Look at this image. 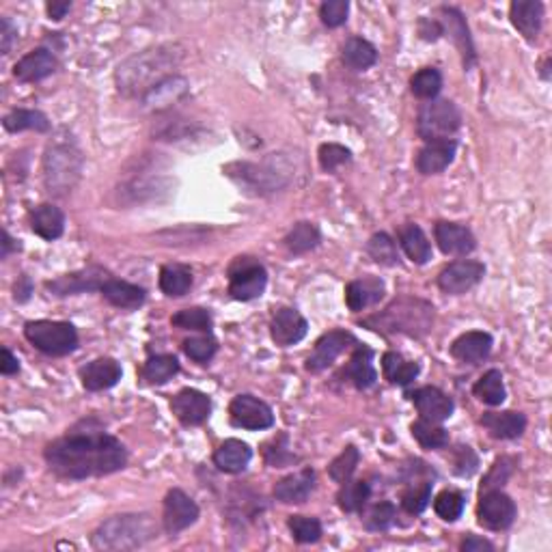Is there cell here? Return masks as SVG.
Here are the masks:
<instances>
[{"instance_id":"6da1fadb","label":"cell","mask_w":552,"mask_h":552,"mask_svg":"<svg viewBox=\"0 0 552 552\" xmlns=\"http://www.w3.org/2000/svg\"><path fill=\"white\" fill-rule=\"evenodd\" d=\"M46 461L63 479L104 477L125 469L127 451L102 427L72 429L46 447Z\"/></svg>"},{"instance_id":"7a4b0ae2","label":"cell","mask_w":552,"mask_h":552,"mask_svg":"<svg viewBox=\"0 0 552 552\" xmlns=\"http://www.w3.org/2000/svg\"><path fill=\"white\" fill-rule=\"evenodd\" d=\"M184 52L182 47L167 44L142 50L138 55L130 56L116 69L115 81L119 93L125 98H138V95H147L156 84L167 81L173 76V69L179 65Z\"/></svg>"},{"instance_id":"3957f363","label":"cell","mask_w":552,"mask_h":552,"mask_svg":"<svg viewBox=\"0 0 552 552\" xmlns=\"http://www.w3.org/2000/svg\"><path fill=\"white\" fill-rule=\"evenodd\" d=\"M363 326L382 334L423 337L434 326V306L421 298H397L384 311L367 317Z\"/></svg>"},{"instance_id":"277c9868","label":"cell","mask_w":552,"mask_h":552,"mask_svg":"<svg viewBox=\"0 0 552 552\" xmlns=\"http://www.w3.org/2000/svg\"><path fill=\"white\" fill-rule=\"evenodd\" d=\"M158 527L150 513H121L99 524L93 533L98 550H134L156 538Z\"/></svg>"},{"instance_id":"5b68a950","label":"cell","mask_w":552,"mask_h":552,"mask_svg":"<svg viewBox=\"0 0 552 552\" xmlns=\"http://www.w3.org/2000/svg\"><path fill=\"white\" fill-rule=\"evenodd\" d=\"M82 173V156L73 142L55 141L44 156V182L50 194L72 193Z\"/></svg>"},{"instance_id":"8992f818","label":"cell","mask_w":552,"mask_h":552,"mask_svg":"<svg viewBox=\"0 0 552 552\" xmlns=\"http://www.w3.org/2000/svg\"><path fill=\"white\" fill-rule=\"evenodd\" d=\"M24 337L47 357H67L78 348V332L69 322H29L24 326Z\"/></svg>"},{"instance_id":"52a82bcc","label":"cell","mask_w":552,"mask_h":552,"mask_svg":"<svg viewBox=\"0 0 552 552\" xmlns=\"http://www.w3.org/2000/svg\"><path fill=\"white\" fill-rule=\"evenodd\" d=\"M231 168H237V173L227 171L231 179L240 182L246 185V188L254 190V193L265 194V193H274V190L283 188L285 184L289 182V171L291 168L283 160H276V153H272V158L262 164H233Z\"/></svg>"},{"instance_id":"ba28073f","label":"cell","mask_w":552,"mask_h":552,"mask_svg":"<svg viewBox=\"0 0 552 552\" xmlns=\"http://www.w3.org/2000/svg\"><path fill=\"white\" fill-rule=\"evenodd\" d=\"M461 125L460 108L449 99H432L418 113L417 132L423 141H443L451 138Z\"/></svg>"},{"instance_id":"9c48e42d","label":"cell","mask_w":552,"mask_h":552,"mask_svg":"<svg viewBox=\"0 0 552 552\" xmlns=\"http://www.w3.org/2000/svg\"><path fill=\"white\" fill-rule=\"evenodd\" d=\"M268 285V272L253 257H237L229 268V294L231 298L248 302L259 298Z\"/></svg>"},{"instance_id":"30bf717a","label":"cell","mask_w":552,"mask_h":552,"mask_svg":"<svg viewBox=\"0 0 552 552\" xmlns=\"http://www.w3.org/2000/svg\"><path fill=\"white\" fill-rule=\"evenodd\" d=\"M108 280V270H104L102 265H87V268L76 270V272H69L58 276L55 280H47L46 289L52 291L58 298H63V296H76L84 294V291H102Z\"/></svg>"},{"instance_id":"8fae6325","label":"cell","mask_w":552,"mask_h":552,"mask_svg":"<svg viewBox=\"0 0 552 552\" xmlns=\"http://www.w3.org/2000/svg\"><path fill=\"white\" fill-rule=\"evenodd\" d=\"M516 503L512 501V496H507L501 490H486V495L481 492L479 507H477V518L479 524H483L490 530H503L509 529L516 520Z\"/></svg>"},{"instance_id":"7c38bea8","label":"cell","mask_w":552,"mask_h":552,"mask_svg":"<svg viewBox=\"0 0 552 552\" xmlns=\"http://www.w3.org/2000/svg\"><path fill=\"white\" fill-rule=\"evenodd\" d=\"M229 417L233 426L251 432L274 426L272 408L254 395H237L229 406Z\"/></svg>"},{"instance_id":"4fadbf2b","label":"cell","mask_w":552,"mask_h":552,"mask_svg":"<svg viewBox=\"0 0 552 552\" xmlns=\"http://www.w3.org/2000/svg\"><path fill=\"white\" fill-rule=\"evenodd\" d=\"M199 520V505L185 495L184 490H168L167 498H164V512H162V524L171 538L179 535L182 530L190 529Z\"/></svg>"},{"instance_id":"5bb4252c","label":"cell","mask_w":552,"mask_h":552,"mask_svg":"<svg viewBox=\"0 0 552 552\" xmlns=\"http://www.w3.org/2000/svg\"><path fill=\"white\" fill-rule=\"evenodd\" d=\"M483 274H486V265L479 262H455L449 263L443 272L438 274V288L444 294L460 296L481 283Z\"/></svg>"},{"instance_id":"9a60e30c","label":"cell","mask_w":552,"mask_h":552,"mask_svg":"<svg viewBox=\"0 0 552 552\" xmlns=\"http://www.w3.org/2000/svg\"><path fill=\"white\" fill-rule=\"evenodd\" d=\"M171 410L185 427L203 426L211 412V400L196 389H184L171 400Z\"/></svg>"},{"instance_id":"2e32d148","label":"cell","mask_w":552,"mask_h":552,"mask_svg":"<svg viewBox=\"0 0 552 552\" xmlns=\"http://www.w3.org/2000/svg\"><path fill=\"white\" fill-rule=\"evenodd\" d=\"M352 343L357 341H354L352 334L345 331H331L322 334V337L317 339L315 348H313L311 357L306 358V371L320 374V371L328 369Z\"/></svg>"},{"instance_id":"e0dca14e","label":"cell","mask_w":552,"mask_h":552,"mask_svg":"<svg viewBox=\"0 0 552 552\" xmlns=\"http://www.w3.org/2000/svg\"><path fill=\"white\" fill-rule=\"evenodd\" d=\"M309 332V323L296 309L283 306L274 313L272 323H270V334H272L274 343L280 348H289V345L300 343Z\"/></svg>"},{"instance_id":"ac0fdd59","label":"cell","mask_w":552,"mask_h":552,"mask_svg":"<svg viewBox=\"0 0 552 552\" xmlns=\"http://www.w3.org/2000/svg\"><path fill=\"white\" fill-rule=\"evenodd\" d=\"M408 397L417 406L421 418H427V421L443 423L453 414V400H451L447 392L436 389V386H421V389L410 392Z\"/></svg>"},{"instance_id":"d6986e66","label":"cell","mask_w":552,"mask_h":552,"mask_svg":"<svg viewBox=\"0 0 552 552\" xmlns=\"http://www.w3.org/2000/svg\"><path fill=\"white\" fill-rule=\"evenodd\" d=\"M56 69V56L47 47H37L29 55L20 58L13 67V76L20 82H39L52 76Z\"/></svg>"},{"instance_id":"ffe728a7","label":"cell","mask_w":552,"mask_h":552,"mask_svg":"<svg viewBox=\"0 0 552 552\" xmlns=\"http://www.w3.org/2000/svg\"><path fill=\"white\" fill-rule=\"evenodd\" d=\"M434 236H436V242L440 246V251L444 254H455V257H461V254H469L475 251L477 242L475 236L469 227L458 225V222H438L436 229H434Z\"/></svg>"},{"instance_id":"44dd1931","label":"cell","mask_w":552,"mask_h":552,"mask_svg":"<svg viewBox=\"0 0 552 552\" xmlns=\"http://www.w3.org/2000/svg\"><path fill=\"white\" fill-rule=\"evenodd\" d=\"M313 490H315V470L302 469L276 483L274 498L280 503H288V505H298V503H305L311 496Z\"/></svg>"},{"instance_id":"7402d4cb","label":"cell","mask_w":552,"mask_h":552,"mask_svg":"<svg viewBox=\"0 0 552 552\" xmlns=\"http://www.w3.org/2000/svg\"><path fill=\"white\" fill-rule=\"evenodd\" d=\"M455 151H458V142L453 138H443V141H432L418 151L417 168L423 175H436L443 173L444 168L453 162Z\"/></svg>"},{"instance_id":"603a6c76","label":"cell","mask_w":552,"mask_h":552,"mask_svg":"<svg viewBox=\"0 0 552 552\" xmlns=\"http://www.w3.org/2000/svg\"><path fill=\"white\" fill-rule=\"evenodd\" d=\"M121 365L116 363L115 358H95L93 363H89L87 367L81 369V380L82 386L87 391H106V389H113L116 382L121 380Z\"/></svg>"},{"instance_id":"cb8c5ba5","label":"cell","mask_w":552,"mask_h":552,"mask_svg":"<svg viewBox=\"0 0 552 552\" xmlns=\"http://www.w3.org/2000/svg\"><path fill=\"white\" fill-rule=\"evenodd\" d=\"M382 298H384V283H382V279H378V276L357 279L352 280V283H348V288H345V302H348V309L354 313L378 305Z\"/></svg>"},{"instance_id":"d4e9b609","label":"cell","mask_w":552,"mask_h":552,"mask_svg":"<svg viewBox=\"0 0 552 552\" xmlns=\"http://www.w3.org/2000/svg\"><path fill=\"white\" fill-rule=\"evenodd\" d=\"M481 426L487 429L492 438L496 440H513L520 438L527 429V417L522 412H486L481 417Z\"/></svg>"},{"instance_id":"484cf974","label":"cell","mask_w":552,"mask_h":552,"mask_svg":"<svg viewBox=\"0 0 552 552\" xmlns=\"http://www.w3.org/2000/svg\"><path fill=\"white\" fill-rule=\"evenodd\" d=\"M492 352V337L487 332L481 331H470L460 334L451 345V357L458 358L460 363H481L483 358H487V354Z\"/></svg>"},{"instance_id":"4316f807","label":"cell","mask_w":552,"mask_h":552,"mask_svg":"<svg viewBox=\"0 0 552 552\" xmlns=\"http://www.w3.org/2000/svg\"><path fill=\"white\" fill-rule=\"evenodd\" d=\"M509 18H512V24L524 35V39L533 41L538 39L541 30L544 4L539 0H516L509 7Z\"/></svg>"},{"instance_id":"83f0119b","label":"cell","mask_w":552,"mask_h":552,"mask_svg":"<svg viewBox=\"0 0 552 552\" xmlns=\"http://www.w3.org/2000/svg\"><path fill=\"white\" fill-rule=\"evenodd\" d=\"M440 13H443V33L444 30H449L451 39L455 41V46L460 47L461 58H464V67L470 69L475 65V47H472L470 35H469V26H466L464 18H461V13L458 9H451V7H443L440 9Z\"/></svg>"},{"instance_id":"f1b7e54d","label":"cell","mask_w":552,"mask_h":552,"mask_svg":"<svg viewBox=\"0 0 552 552\" xmlns=\"http://www.w3.org/2000/svg\"><path fill=\"white\" fill-rule=\"evenodd\" d=\"M30 229L44 240H58L65 231V214L56 205L44 203L30 211Z\"/></svg>"},{"instance_id":"f546056e","label":"cell","mask_w":552,"mask_h":552,"mask_svg":"<svg viewBox=\"0 0 552 552\" xmlns=\"http://www.w3.org/2000/svg\"><path fill=\"white\" fill-rule=\"evenodd\" d=\"M251 458H253V449L248 447L246 443H242V440L237 438H229L216 449L214 464L219 466V470L222 472L237 475V472H242L248 464H251Z\"/></svg>"},{"instance_id":"4dcf8cb0","label":"cell","mask_w":552,"mask_h":552,"mask_svg":"<svg viewBox=\"0 0 552 552\" xmlns=\"http://www.w3.org/2000/svg\"><path fill=\"white\" fill-rule=\"evenodd\" d=\"M343 375L360 391L371 389V386L375 384V380H378V374H375L374 367V352H371L369 348H365V345H358V348L354 349Z\"/></svg>"},{"instance_id":"1f68e13d","label":"cell","mask_w":552,"mask_h":552,"mask_svg":"<svg viewBox=\"0 0 552 552\" xmlns=\"http://www.w3.org/2000/svg\"><path fill=\"white\" fill-rule=\"evenodd\" d=\"M185 93H188V81L182 76H168L167 81L156 84L150 93L142 95V102L153 110H162L185 98Z\"/></svg>"},{"instance_id":"d6a6232c","label":"cell","mask_w":552,"mask_h":552,"mask_svg":"<svg viewBox=\"0 0 552 552\" xmlns=\"http://www.w3.org/2000/svg\"><path fill=\"white\" fill-rule=\"evenodd\" d=\"M102 296L110 302V305L116 306V309H127V311H134L145 302V289L119 279H110L102 288Z\"/></svg>"},{"instance_id":"836d02e7","label":"cell","mask_w":552,"mask_h":552,"mask_svg":"<svg viewBox=\"0 0 552 552\" xmlns=\"http://www.w3.org/2000/svg\"><path fill=\"white\" fill-rule=\"evenodd\" d=\"M397 237H400L403 253L408 254L410 262L423 265L432 259V244H429L427 236L418 225L408 222V225H403L401 229L397 231Z\"/></svg>"},{"instance_id":"e575fe53","label":"cell","mask_w":552,"mask_h":552,"mask_svg":"<svg viewBox=\"0 0 552 552\" xmlns=\"http://www.w3.org/2000/svg\"><path fill=\"white\" fill-rule=\"evenodd\" d=\"M343 63L354 72H365L378 63V50L363 37H352L343 46Z\"/></svg>"},{"instance_id":"d590c367","label":"cell","mask_w":552,"mask_h":552,"mask_svg":"<svg viewBox=\"0 0 552 552\" xmlns=\"http://www.w3.org/2000/svg\"><path fill=\"white\" fill-rule=\"evenodd\" d=\"M283 242L291 254H305L320 246L322 233L317 229V225H313L309 220H302L298 225L291 227V231L285 236Z\"/></svg>"},{"instance_id":"8d00e7d4","label":"cell","mask_w":552,"mask_h":552,"mask_svg":"<svg viewBox=\"0 0 552 552\" xmlns=\"http://www.w3.org/2000/svg\"><path fill=\"white\" fill-rule=\"evenodd\" d=\"M193 288V272L182 263H167L160 270V289L171 298L185 296Z\"/></svg>"},{"instance_id":"74e56055","label":"cell","mask_w":552,"mask_h":552,"mask_svg":"<svg viewBox=\"0 0 552 552\" xmlns=\"http://www.w3.org/2000/svg\"><path fill=\"white\" fill-rule=\"evenodd\" d=\"M382 371H384V378L391 384L408 386L418 375V365L412 363V360H406L397 352H386L382 357Z\"/></svg>"},{"instance_id":"f35d334b","label":"cell","mask_w":552,"mask_h":552,"mask_svg":"<svg viewBox=\"0 0 552 552\" xmlns=\"http://www.w3.org/2000/svg\"><path fill=\"white\" fill-rule=\"evenodd\" d=\"M472 392L475 397L487 406H501L505 401L507 391H505V382H503V374L498 369H490L477 380V384L472 386Z\"/></svg>"},{"instance_id":"ab89813d","label":"cell","mask_w":552,"mask_h":552,"mask_svg":"<svg viewBox=\"0 0 552 552\" xmlns=\"http://www.w3.org/2000/svg\"><path fill=\"white\" fill-rule=\"evenodd\" d=\"M177 374H179V363H177V358L171 357V354L151 357L145 365H142V371H141L142 380L153 386L167 384V382L173 380V375H177Z\"/></svg>"},{"instance_id":"60d3db41","label":"cell","mask_w":552,"mask_h":552,"mask_svg":"<svg viewBox=\"0 0 552 552\" xmlns=\"http://www.w3.org/2000/svg\"><path fill=\"white\" fill-rule=\"evenodd\" d=\"M3 125L7 132H24V130H35V132H47L50 130V121L44 113L39 110H13L3 119Z\"/></svg>"},{"instance_id":"b9f144b4","label":"cell","mask_w":552,"mask_h":552,"mask_svg":"<svg viewBox=\"0 0 552 552\" xmlns=\"http://www.w3.org/2000/svg\"><path fill=\"white\" fill-rule=\"evenodd\" d=\"M369 496H371V487L367 481H345L341 483L337 501L343 512L354 513V512H363L365 505H367Z\"/></svg>"},{"instance_id":"7bdbcfd3","label":"cell","mask_w":552,"mask_h":552,"mask_svg":"<svg viewBox=\"0 0 552 552\" xmlns=\"http://www.w3.org/2000/svg\"><path fill=\"white\" fill-rule=\"evenodd\" d=\"M412 436L417 438V443L426 449H443L449 443V432L444 427H440L438 423L427 421V418H418L412 423L410 427Z\"/></svg>"},{"instance_id":"ee69618b","label":"cell","mask_w":552,"mask_h":552,"mask_svg":"<svg viewBox=\"0 0 552 552\" xmlns=\"http://www.w3.org/2000/svg\"><path fill=\"white\" fill-rule=\"evenodd\" d=\"M367 253L375 263L386 265V268H392V265L400 263L397 246L395 242L391 240L389 233H375V236H371L367 242Z\"/></svg>"},{"instance_id":"f6af8a7d","label":"cell","mask_w":552,"mask_h":552,"mask_svg":"<svg viewBox=\"0 0 552 552\" xmlns=\"http://www.w3.org/2000/svg\"><path fill=\"white\" fill-rule=\"evenodd\" d=\"M410 89L417 98L421 99H434L443 89V76L436 67H426L417 72L410 81Z\"/></svg>"},{"instance_id":"bcb514c9","label":"cell","mask_w":552,"mask_h":552,"mask_svg":"<svg viewBox=\"0 0 552 552\" xmlns=\"http://www.w3.org/2000/svg\"><path fill=\"white\" fill-rule=\"evenodd\" d=\"M173 326L182 328V331H199V332H210L211 331V313L207 309H201V306H193V309H184L177 311L171 317Z\"/></svg>"},{"instance_id":"7dc6e473","label":"cell","mask_w":552,"mask_h":552,"mask_svg":"<svg viewBox=\"0 0 552 552\" xmlns=\"http://www.w3.org/2000/svg\"><path fill=\"white\" fill-rule=\"evenodd\" d=\"M358 461H360L358 449L354 447V444H349V447H345L341 453H339V458H334L332 464L328 466V475H331L337 483L349 481L352 479L354 470H357Z\"/></svg>"},{"instance_id":"c3c4849f","label":"cell","mask_w":552,"mask_h":552,"mask_svg":"<svg viewBox=\"0 0 552 552\" xmlns=\"http://www.w3.org/2000/svg\"><path fill=\"white\" fill-rule=\"evenodd\" d=\"M289 530L298 544H315L322 538V522L311 516H291Z\"/></svg>"},{"instance_id":"681fc988","label":"cell","mask_w":552,"mask_h":552,"mask_svg":"<svg viewBox=\"0 0 552 552\" xmlns=\"http://www.w3.org/2000/svg\"><path fill=\"white\" fill-rule=\"evenodd\" d=\"M432 501V481L414 483L401 496V505L408 513H421Z\"/></svg>"},{"instance_id":"f907efd6","label":"cell","mask_w":552,"mask_h":552,"mask_svg":"<svg viewBox=\"0 0 552 552\" xmlns=\"http://www.w3.org/2000/svg\"><path fill=\"white\" fill-rule=\"evenodd\" d=\"M434 512L443 520H447V522H455L461 516V512H464V496L453 490L440 492L436 501H434Z\"/></svg>"},{"instance_id":"816d5d0a","label":"cell","mask_w":552,"mask_h":552,"mask_svg":"<svg viewBox=\"0 0 552 552\" xmlns=\"http://www.w3.org/2000/svg\"><path fill=\"white\" fill-rule=\"evenodd\" d=\"M182 348L188 358L196 360V363H207V360H211V357H214L216 349H219V343H216V339H211L210 334H207V337L185 339Z\"/></svg>"},{"instance_id":"f5cc1de1","label":"cell","mask_w":552,"mask_h":552,"mask_svg":"<svg viewBox=\"0 0 552 552\" xmlns=\"http://www.w3.org/2000/svg\"><path fill=\"white\" fill-rule=\"evenodd\" d=\"M352 160V153L349 150H345L343 145H337V142H323L320 147V164L323 171L332 173L337 171L339 167L348 164Z\"/></svg>"},{"instance_id":"db71d44e","label":"cell","mask_w":552,"mask_h":552,"mask_svg":"<svg viewBox=\"0 0 552 552\" xmlns=\"http://www.w3.org/2000/svg\"><path fill=\"white\" fill-rule=\"evenodd\" d=\"M395 516H397L395 505L389 501H382L378 505L369 509L367 518H365V527L369 530H386L392 522H395Z\"/></svg>"},{"instance_id":"11a10c76","label":"cell","mask_w":552,"mask_h":552,"mask_svg":"<svg viewBox=\"0 0 552 552\" xmlns=\"http://www.w3.org/2000/svg\"><path fill=\"white\" fill-rule=\"evenodd\" d=\"M349 13V3L348 0H326L320 7V18L328 29H337V26L345 24Z\"/></svg>"},{"instance_id":"9f6ffc18","label":"cell","mask_w":552,"mask_h":552,"mask_svg":"<svg viewBox=\"0 0 552 552\" xmlns=\"http://www.w3.org/2000/svg\"><path fill=\"white\" fill-rule=\"evenodd\" d=\"M509 464H512V461H509L507 458L498 460L496 464L492 466L490 475H487L486 481H483L481 492L483 490H495V486H503V483L509 479V475H512V466H509Z\"/></svg>"},{"instance_id":"6f0895ef","label":"cell","mask_w":552,"mask_h":552,"mask_svg":"<svg viewBox=\"0 0 552 552\" xmlns=\"http://www.w3.org/2000/svg\"><path fill=\"white\" fill-rule=\"evenodd\" d=\"M477 455L472 453L470 447H458V460H455V472L461 477H470L477 470Z\"/></svg>"},{"instance_id":"680465c9","label":"cell","mask_w":552,"mask_h":552,"mask_svg":"<svg viewBox=\"0 0 552 552\" xmlns=\"http://www.w3.org/2000/svg\"><path fill=\"white\" fill-rule=\"evenodd\" d=\"M15 39H18V29L12 24V20H0V52H3V56H7L9 52H12Z\"/></svg>"},{"instance_id":"91938a15","label":"cell","mask_w":552,"mask_h":552,"mask_svg":"<svg viewBox=\"0 0 552 552\" xmlns=\"http://www.w3.org/2000/svg\"><path fill=\"white\" fill-rule=\"evenodd\" d=\"M265 460H268L270 466H274V469H283V466H288L291 460H296L294 453H289L288 449H265Z\"/></svg>"},{"instance_id":"94428289","label":"cell","mask_w":552,"mask_h":552,"mask_svg":"<svg viewBox=\"0 0 552 552\" xmlns=\"http://www.w3.org/2000/svg\"><path fill=\"white\" fill-rule=\"evenodd\" d=\"M461 550L464 552H492L495 550V546H492L487 539L477 538V535H469V538L461 541Z\"/></svg>"},{"instance_id":"6125c7cd","label":"cell","mask_w":552,"mask_h":552,"mask_svg":"<svg viewBox=\"0 0 552 552\" xmlns=\"http://www.w3.org/2000/svg\"><path fill=\"white\" fill-rule=\"evenodd\" d=\"M0 371L4 375H13L20 371V360L9 348H3V360H0Z\"/></svg>"},{"instance_id":"be15d7a7","label":"cell","mask_w":552,"mask_h":552,"mask_svg":"<svg viewBox=\"0 0 552 552\" xmlns=\"http://www.w3.org/2000/svg\"><path fill=\"white\" fill-rule=\"evenodd\" d=\"M30 294H33V283H30V279L26 274H22L18 279V283H15L13 296L18 302H26L30 298Z\"/></svg>"},{"instance_id":"e7e4bbea","label":"cell","mask_w":552,"mask_h":552,"mask_svg":"<svg viewBox=\"0 0 552 552\" xmlns=\"http://www.w3.org/2000/svg\"><path fill=\"white\" fill-rule=\"evenodd\" d=\"M421 35H423V39H427V41L438 39V37L443 35V26H440V22H436V20H423Z\"/></svg>"},{"instance_id":"03108f58","label":"cell","mask_w":552,"mask_h":552,"mask_svg":"<svg viewBox=\"0 0 552 552\" xmlns=\"http://www.w3.org/2000/svg\"><path fill=\"white\" fill-rule=\"evenodd\" d=\"M47 15H50L52 20H63L67 15L69 9H72V4L69 3H47Z\"/></svg>"},{"instance_id":"003e7915","label":"cell","mask_w":552,"mask_h":552,"mask_svg":"<svg viewBox=\"0 0 552 552\" xmlns=\"http://www.w3.org/2000/svg\"><path fill=\"white\" fill-rule=\"evenodd\" d=\"M0 246H3V248H0V259H7L9 253L20 251V244L15 242L7 231H3V242H0Z\"/></svg>"}]
</instances>
